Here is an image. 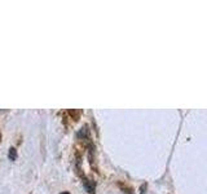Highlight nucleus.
Instances as JSON below:
<instances>
[{"mask_svg":"<svg viewBox=\"0 0 207 194\" xmlns=\"http://www.w3.org/2000/svg\"><path fill=\"white\" fill-rule=\"evenodd\" d=\"M16 153H17V150H16L14 148H11V149H9V159H11V160H14L16 158H17V154H16Z\"/></svg>","mask_w":207,"mask_h":194,"instance_id":"obj_1","label":"nucleus"},{"mask_svg":"<svg viewBox=\"0 0 207 194\" xmlns=\"http://www.w3.org/2000/svg\"><path fill=\"white\" fill-rule=\"evenodd\" d=\"M61 194H70V193H67V192H64V193H61Z\"/></svg>","mask_w":207,"mask_h":194,"instance_id":"obj_2","label":"nucleus"}]
</instances>
